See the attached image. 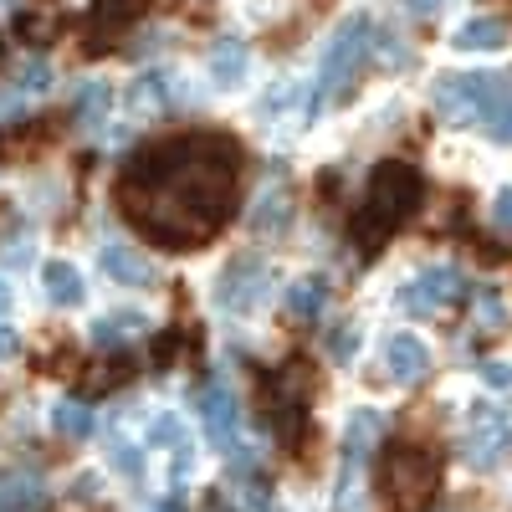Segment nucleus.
<instances>
[{"label":"nucleus","instance_id":"nucleus-1","mask_svg":"<svg viewBox=\"0 0 512 512\" xmlns=\"http://www.w3.org/2000/svg\"><path fill=\"white\" fill-rule=\"evenodd\" d=\"M420 195H425V180L415 175L410 164L400 159H384L374 175H369V190H364V210L354 221V236L364 246H379L390 241V231H400L415 210H420Z\"/></svg>","mask_w":512,"mask_h":512},{"label":"nucleus","instance_id":"nucleus-2","mask_svg":"<svg viewBox=\"0 0 512 512\" xmlns=\"http://www.w3.org/2000/svg\"><path fill=\"white\" fill-rule=\"evenodd\" d=\"M374 52V21L369 16H344L333 26V36L323 41V57H318V82H313V113H323L333 98H344L354 88L359 67Z\"/></svg>","mask_w":512,"mask_h":512},{"label":"nucleus","instance_id":"nucleus-3","mask_svg":"<svg viewBox=\"0 0 512 512\" xmlns=\"http://www.w3.org/2000/svg\"><path fill=\"white\" fill-rule=\"evenodd\" d=\"M512 103L507 72H446L436 77V113L446 123H492Z\"/></svg>","mask_w":512,"mask_h":512},{"label":"nucleus","instance_id":"nucleus-4","mask_svg":"<svg viewBox=\"0 0 512 512\" xmlns=\"http://www.w3.org/2000/svg\"><path fill=\"white\" fill-rule=\"evenodd\" d=\"M384 487H390V497L400 507H425L441 487V461L420 446H400L390 456V466H384Z\"/></svg>","mask_w":512,"mask_h":512},{"label":"nucleus","instance_id":"nucleus-5","mask_svg":"<svg viewBox=\"0 0 512 512\" xmlns=\"http://www.w3.org/2000/svg\"><path fill=\"white\" fill-rule=\"evenodd\" d=\"M461 287H466V282H461L456 267H425L415 282L400 287V303H405V313H415V318H431V313H441V308L456 303Z\"/></svg>","mask_w":512,"mask_h":512},{"label":"nucleus","instance_id":"nucleus-6","mask_svg":"<svg viewBox=\"0 0 512 512\" xmlns=\"http://www.w3.org/2000/svg\"><path fill=\"white\" fill-rule=\"evenodd\" d=\"M200 420H205L210 446H236V436H241V405H236L231 384H205V390H200Z\"/></svg>","mask_w":512,"mask_h":512},{"label":"nucleus","instance_id":"nucleus-7","mask_svg":"<svg viewBox=\"0 0 512 512\" xmlns=\"http://www.w3.org/2000/svg\"><path fill=\"white\" fill-rule=\"evenodd\" d=\"M507 451H512V425H507V415L477 410V425H472V436H466V461H472L477 472H487V466H497Z\"/></svg>","mask_w":512,"mask_h":512},{"label":"nucleus","instance_id":"nucleus-8","mask_svg":"<svg viewBox=\"0 0 512 512\" xmlns=\"http://www.w3.org/2000/svg\"><path fill=\"white\" fill-rule=\"evenodd\" d=\"M144 11H149V0H98V6H93V21H88V52H103L108 36L128 31Z\"/></svg>","mask_w":512,"mask_h":512},{"label":"nucleus","instance_id":"nucleus-9","mask_svg":"<svg viewBox=\"0 0 512 512\" xmlns=\"http://www.w3.org/2000/svg\"><path fill=\"white\" fill-rule=\"evenodd\" d=\"M267 287H272V267L256 262V256H246V262H231V267H226V303L241 308V313L262 303Z\"/></svg>","mask_w":512,"mask_h":512},{"label":"nucleus","instance_id":"nucleus-10","mask_svg":"<svg viewBox=\"0 0 512 512\" xmlns=\"http://www.w3.org/2000/svg\"><path fill=\"white\" fill-rule=\"evenodd\" d=\"M103 272L118 287H139V292L159 282V267L149 262L144 251H134V246H103Z\"/></svg>","mask_w":512,"mask_h":512},{"label":"nucleus","instance_id":"nucleus-11","mask_svg":"<svg viewBox=\"0 0 512 512\" xmlns=\"http://www.w3.org/2000/svg\"><path fill=\"white\" fill-rule=\"evenodd\" d=\"M384 364H390V374L400 384H420L431 374V349H425V338H415V333H395L390 349H384Z\"/></svg>","mask_w":512,"mask_h":512},{"label":"nucleus","instance_id":"nucleus-12","mask_svg":"<svg viewBox=\"0 0 512 512\" xmlns=\"http://www.w3.org/2000/svg\"><path fill=\"white\" fill-rule=\"evenodd\" d=\"M507 36H512V26L502 16H472L466 26H456L451 47L456 52H497V47H507Z\"/></svg>","mask_w":512,"mask_h":512},{"label":"nucleus","instance_id":"nucleus-13","mask_svg":"<svg viewBox=\"0 0 512 512\" xmlns=\"http://www.w3.org/2000/svg\"><path fill=\"white\" fill-rule=\"evenodd\" d=\"M41 287H47V297H52V303H62V308L82 303V272L67 262V256H52V262L41 267Z\"/></svg>","mask_w":512,"mask_h":512},{"label":"nucleus","instance_id":"nucleus-14","mask_svg":"<svg viewBox=\"0 0 512 512\" xmlns=\"http://www.w3.org/2000/svg\"><path fill=\"white\" fill-rule=\"evenodd\" d=\"M282 308L297 318V323H313L323 308H328V282L323 277H303V282H292L287 297H282Z\"/></svg>","mask_w":512,"mask_h":512},{"label":"nucleus","instance_id":"nucleus-15","mask_svg":"<svg viewBox=\"0 0 512 512\" xmlns=\"http://www.w3.org/2000/svg\"><path fill=\"white\" fill-rule=\"evenodd\" d=\"M246 62H251L246 41H221V47L210 52V82H216V88H236L246 77Z\"/></svg>","mask_w":512,"mask_h":512},{"label":"nucleus","instance_id":"nucleus-16","mask_svg":"<svg viewBox=\"0 0 512 512\" xmlns=\"http://www.w3.org/2000/svg\"><path fill=\"white\" fill-rule=\"evenodd\" d=\"M287 221H292V200H287V190H267L262 200H256V210H251V231H262V236L287 231Z\"/></svg>","mask_w":512,"mask_h":512},{"label":"nucleus","instance_id":"nucleus-17","mask_svg":"<svg viewBox=\"0 0 512 512\" xmlns=\"http://www.w3.org/2000/svg\"><path fill=\"white\" fill-rule=\"evenodd\" d=\"M52 425H57V436L88 441V436H93V410L77 405V400H57V405H52Z\"/></svg>","mask_w":512,"mask_h":512},{"label":"nucleus","instance_id":"nucleus-18","mask_svg":"<svg viewBox=\"0 0 512 512\" xmlns=\"http://www.w3.org/2000/svg\"><path fill=\"white\" fill-rule=\"evenodd\" d=\"M379 431H384V415H379V410H359V415H354V425H349V436H344L349 461H364V456H369V446L379 441Z\"/></svg>","mask_w":512,"mask_h":512},{"label":"nucleus","instance_id":"nucleus-19","mask_svg":"<svg viewBox=\"0 0 512 512\" xmlns=\"http://www.w3.org/2000/svg\"><path fill=\"white\" fill-rule=\"evenodd\" d=\"M108 103H113V88H108V82H88V88L77 93V103H72V108H77V118H82V123H93Z\"/></svg>","mask_w":512,"mask_h":512},{"label":"nucleus","instance_id":"nucleus-20","mask_svg":"<svg viewBox=\"0 0 512 512\" xmlns=\"http://www.w3.org/2000/svg\"><path fill=\"white\" fill-rule=\"evenodd\" d=\"M149 446H185V420L180 415H154L149 420Z\"/></svg>","mask_w":512,"mask_h":512},{"label":"nucleus","instance_id":"nucleus-21","mask_svg":"<svg viewBox=\"0 0 512 512\" xmlns=\"http://www.w3.org/2000/svg\"><path fill=\"white\" fill-rule=\"evenodd\" d=\"M354 354H359V328H349V323L333 328V333H328V359H333V364H349Z\"/></svg>","mask_w":512,"mask_h":512},{"label":"nucleus","instance_id":"nucleus-22","mask_svg":"<svg viewBox=\"0 0 512 512\" xmlns=\"http://www.w3.org/2000/svg\"><path fill=\"white\" fill-rule=\"evenodd\" d=\"M113 466H118V477H123V482H139V477H144L139 451L128 446V441H113Z\"/></svg>","mask_w":512,"mask_h":512},{"label":"nucleus","instance_id":"nucleus-23","mask_svg":"<svg viewBox=\"0 0 512 512\" xmlns=\"http://www.w3.org/2000/svg\"><path fill=\"white\" fill-rule=\"evenodd\" d=\"M477 323H482V328H502V323H507V308H502L497 292H482V297H477Z\"/></svg>","mask_w":512,"mask_h":512},{"label":"nucleus","instance_id":"nucleus-24","mask_svg":"<svg viewBox=\"0 0 512 512\" xmlns=\"http://www.w3.org/2000/svg\"><path fill=\"white\" fill-rule=\"evenodd\" d=\"M482 384H487V390H512V364L487 359V364H482Z\"/></svg>","mask_w":512,"mask_h":512},{"label":"nucleus","instance_id":"nucleus-25","mask_svg":"<svg viewBox=\"0 0 512 512\" xmlns=\"http://www.w3.org/2000/svg\"><path fill=\"white\" fill-rule=\"evenodd\" d=\"M47 82H52V67H47V62H31L26 77H21V93H41Z\"/></svg>","mask_w":512,"mask_h":512},{"label":"nucleus","instance_id":"nucleus-26","mask_svg":"<svg viewBox=\"0 0 512 512\" xmlns=\"http://www.w3.org/2000/svg\"><path fill=\"white\" fill-rule=\"evenodd\" d=\"M487 134H492L497 144H512V103H507V108H502V113L487 123Z\"/></svg>","mask_w":512,"mask_h":512},{"label":"nucleus","instance_id":"nucleus-27","mask_svg":"<svg viewBox=\"0 0 512 512\" xmlns=\"http://www.w3.org/2000/svg\"><path fill=\"white\" fill-rule=\"evenodd\" d=\"M492 221H497L502 231H512V190H497V200H492Z\"/></svg>","mask_w":512,"mask_h":512},{"label":"nucleus","instance_id":"nucleus-28","mask_svg":"<svg viewBox=\"0 0 512 512\" xmlns=\"http://www.w3.org/2000/svg\"><path fill=\"white\" fill-rule=\"evenodd\" d=\"M16 354H21V333L16 328H0V364L16 359Z\"/></svg>","mask_w":512,"mask_h":512},{"label":"nucleus","instance_id":"nucleus-29","mask_svg":"<svg viewBox=\"0 0 512 512\" xmlns=\"http://www.w3.org/2000/svg\"><path fill=\"white\" fill-rule=\"evenodd\" d=\"M410 11L415 16H431V11H441V0H410Z\"/></svg>","mask_w":512,"mask_h":512},{"label":"nucleus","instance_id":"nucleus-30","mask_svg":"<svg viewBox=\"0 0 512 512\" xmlns=\"http://www.w3.org/2000/svg\"><path fill=\"white\" fill-rule=\"evenodd\" d=\"M154 512H185V507H180V502H159Z\"/></svg>","mask_w":512,"mask_h":512},{"label":"nucleus","instance_id":"nucleus-31","mask_svg":"<svg viewBox=\"0 0 512 512\" xmlns=\"http://www.w3.org/2000/svg\"><path fill=\"white\" fill-rule=\"evenodd\" d=\"M0 62H6V41H0Z\"/></svg>","mask_w":512,"mask_h":512},{"label":"nucleus","instance_id":"nucleus-32","mask_svg":"<svg viewBox=\"0 0 512 512\" xmlns=\"http://www.w3.org/2000/svg\"><path fill=\"white\" fill-rule=\"evenodd\" d=\"M0 6H16V0H0Z\"/></svg>","mask_w":512,"mask_h":512}]
</instances>
